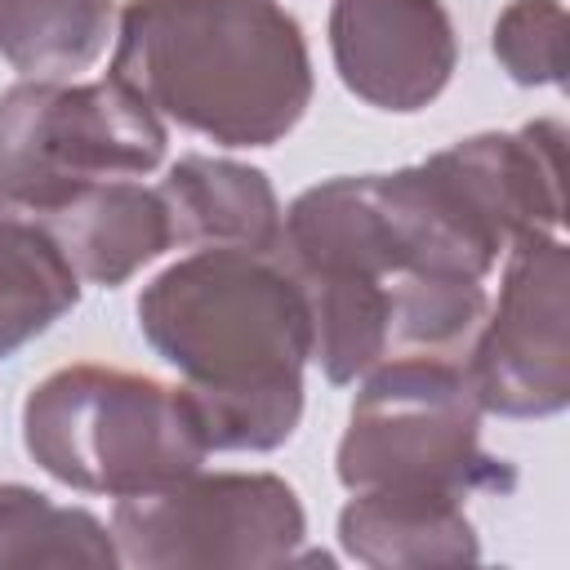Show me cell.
Returning <instances> with one entry per match:
<instances>
[{
    "label": "cell",
    "instance_id": "7c38bea8",
    "mask_svg": "<svg viewBox=\"0 0 570 570\" xmlns=\"http://www.w3.org/2000/svg\"><path fill=\"white\" fill-rule=\"evenodd\" d=\"M80 303V276L36 214L0 196V361Z\"/></svg>",
    "mask_w": 570,
    "mask_h": 570
},
{
    "label": "cell",
    "instance_id": "9a60e30c",
    "mask_svg": "<svg viewBox=\"0 0 570 570\" xmlns=\"http://www.w3.org/2000/svg\"><path fill=\"white\" fill-rule=\"evenodd\" d=\"M566 4L561 0H512L494 18V58L517 85L566 80Z\"/></svg>",
    "mask_w": 570,
    "mask_h": 570
},
{
    "label": "cell",
    "instance_id": "9c48e42d",
    "mask_svg": "<svg viewBox=\"0 0 570 570\" xmlns=\"http://www.w3.org/2000/svg\"><path fill=\"white\" fill-rule=\"evenodd\" d=\"M36 218L45 223L71 272L102 289L125 285L134 272H142L174 245V227L160 191L142 187L138 178L94 183Z\"/></svg>",
    "mask_w": 570,
    "mask_h": 570
},
{
    "label": "cell",
    "instance_id": "4fadbf2b",
    "mask_svg": "<svg viewBox=\"0 0 570 570\" xmlns=\"http://www.w3.org/2000/svg\"><path fill=\"white\" fill-rule=\"evenodd\" d=\"M111 36V0H0V58L31 80L89 71Z\"/></svg>",
    "mask_w": 570,
    "mask_h": 570
},
{
    "label": "cell",
    "instance_id": "7a4b0ae2",
    "mask_svg": "<svg viewBox=\"0 0 570 570\" xmlns=\"http://www.w3.org/2000/svg\"><path fill=\"white\" fill-rule=\"evenodd\" d=\"M111 76L218 147H272L312 102L303 27L276 0H129Z\"/></svg>",
    "mask_w": 570,
    "mask_h": 570
},
{
    "label": "cell",
    "instance_id": "5b68a950",
    "mask_svg": "<svg viewBox=\"0 0 570 570\" xmlns=\"http://www.w3.org/2000/svg\"><path fill=\"white\" fill-rule=\"evenodd\" d=\"M165 142L160 116L116 76H27L0 94V196L45 214L94 183L151 174Z\"/></svg>",
    "mask_w": 570,
    "mask_h": 570
},
{
    "label": "cell",
    "instance_id": "6da1fadb",
    "mask_svg": "<svg viewBox=\"0 0 570 570\" xmlns=\"http://www.w3.org/2000/svg\"><path fill=\"white\" fill-rule=\"evenodd\" d=\"M138 330L183 374L209 450L267 454L303 419L312 321L272 249H196L138 294Z\"/></svg>",
    "mask_w": 570,
    "mask_h": 570
},
{
    "label": "cell",
    "instance_id": "5bb4252c",
    "mask_svg": "<svg viewBox=\"0 0 570 570\" xmlns=\"http://www.w3.org/2000/svg\"><path fill=\"white\" fill-rule=\"evenodd\" d=\"M111 530L85 508H58L31 485H0V566H116Z\"/></svg>",
    "mask_w": 570,
    "mask_h": 570
},
{
    "label": "cell",
    "instance_id": "30bf717a",
    "mask_svg": "<svg viewBox=\"0 0 570 570\" xmlns=\"http://www.w3.org/2000/svg\"><path fill=\"white\" fill-rule=\"evenodd\" d=\"M338 548L374 570L481 561L463 499L441 490H352L338 512Z\"/></svg>",
    "mask_w": 570,
    "mask_h": 570
},
{
    "label": "cell",
    "instance_id": "8992f818",
    "mask_svg": "<svg viewBox=\"0 0 570 570\" xmlns=\"http://www.w3.org/2000/svg\"><path fill=\"white\" fill-rule=\"evenodd\" d=\"M111 539L125 566H289L303 561L307 517L276 472H191L116 499Z\"/></svg>",
    "mask_w": 570,
    "mask_h": 570
},
{
    "label": "cell",
    "instance_id": "8fae6325",
    "mask_svg": "<svg viewBox=\"0 0 570 570\" xmlns=\"http://www.w3.org/2000/svg\"><path fill=\"white\" fill-rule=\"evenodd\" d=\"M160 200L169 209L174 245L196 249H276L281 245V200L263 169L227 156H183L160 178Z\"/></svg>",
    "mask_w": 570,
    "mask_h": 570
},
{
    "label": "cell",
    "instance_id": "3957f363",
    "mask_svg": "<svg viewBox=\"0 0 570 570\" xmlns=\"http://www.w3.org/2000/svg\"><path fill=\"white\" fill-rule=\"evenodd\" d=\"M22 445L40 472L85 494H147L200 472L205 423L183 387L111 365H62L22 401Z\"/></svg>",
    "mask_w": 570,
    "mask_h": 570
},
{
    "label": "cell",
    "instance_id": "52a82bcc",
    "mask_svg": "<svg viewBox=\"0 0 570 570\" xmlns=\"http://www.w3.org/2000/svg\"><path fill=\"white\" fill-rule=\"evenodd\" d=\"M463 374L481 414L548 419L570 405V254L561 232L508 245L499 298L485 303Z\"/></svg>",
    "mask_w": 570,
    "mask_h": 570
},
{
    "label": "cell",
    "instance_id": "277c9868",
    "mask_svg": "<svg viewBox=\"0 0 570 570\" xmlns=\"http://www.w3.org/2000/svg\"><path fill=\"white\" fill-rule=\"evenodd\" d=\"M347 490L508 494L517 468L481 450V405L463 361L405 352L365 374L334 454Z\"/></svg>",
    "mask_w": 570,
    "mask_h": 570
},
{
    "label": "cell",
    "instance_id": "ba28073f",
    "mask_svg": "<svg viewBox=\"0 0 570 570\" xmlns=\"http://www.w3.org/2000/svg\"><path fill=\"white\" fill-rule=\"evenodd\" d=\"M334 71L379 111H423L454 76L459 40L441 0H334Z\"/></svg>",
    "mask_w": 570,
    "mask_h": 570
}]
</instances>
